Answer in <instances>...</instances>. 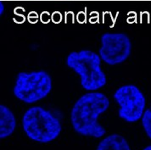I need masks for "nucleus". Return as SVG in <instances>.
I'll return each instance as SVG.
<instances>
[{
  "label": "nucleus",
  "mask_w": 151,
  "mask_h": 150,
  "mask_svg": "<svg viewBox=\"0 0 151 150\" xmlns=\"http://www.w3.org/2000/svg\"><path fill=\"white\" fill-rule=\"evenodd\" d=\"M102 60L95 52L83 49L73 51L66 57V65L80 77L81 86L88 92H96L107 82L106 75L101 69Z\"/></svg>",
  "instance_id": "obj_2"
},
{
  "label": "nucleus",
  "mask_w": 151,
  "mask_h": 150,
  "mask_svg": "<svg viewBox=\"0 0 151 150\" xmlns=\"http://www.w3.org/2000/svg\"><path fill=\"white\" fill-rule=\"evenodd\" d=\"M143 150H151V145H150V146H147V147H146V148H144Z\"/></svg>",
  "instance_id": "obj_10"
},
{
  "label": "nucleus",
  "mask_w": 151,
  "mask_h": 150,
  "mask_svg": "<svg viewBox=\"0 0 151 150\" xmlns=\"http://www.w3.org/2000/svg\"><path fill=\"white\" fill-rule=\"evenodd\" d=\"M142 126L148 137L151 139V106L147 109L142 117Z\"/></svg>",
  "instance_id": "obj_9"
},
{
  "label": "nucleus",
  "mask_w": 151,
  "mask_h": 150,
  "mask_svg": "<svg viewBox=\"0 0 151 150\" xmlns=\"http://www.w3.org/2000/svg\"><path fill=\"white\" fill-rule=\"evenodd\" d=\"M22 126L30 139L40 143L54 141L60 136L62 130L60 120L40 106L31 107L25 112Z\"/></svg>",
  "instance_id": "obj_3"
},
{
  "label": "nucleus",
  "mask_w": 151,
  "mask_h": 150,
  "mask_svg": "<svg viewBox=\"0 0 151 150\" xmlns=\"http://www.w3.org/2000/svg\"><path fill=\"white\" fill-rule=\"evenodd\" d=\"M110 106L109 98L99 92H88L81 96L73 105L70 121L73 129L80 135L100 138L106 131L99 123V116Z\"/></svg>",
  "instance_id": "obj_1"
},
{
  "label": "nucleus",
  "mask_w": 151,
  "mask_h": 150,
  "mask_svg": "<svg viewBox=\"0 0 151 150\" xmlns=\"http://www.w3.org/2000/svg\"><path fill=\"white\" fill-rule=\"evenodd\" d=\"M96 150H131V148L125 137L119 134H111L98 144Z\"/></svg>",
  "instance_id": "obj_8"
},
{
  "label": "nucleus",
  "mask_w": 151,
  "mask_h": 150,
  "mask_svg": "<svg viewBox=\"0 0 151 150\" xmlns=\"http://www.w3.org/2000/svg\"><path fill=\"white\" fill-rule=\"evenodd\" d=\"M132 52V42L124 33H104L101 37L99 55L109 65H116L126 61Z\"/></svg>",
  "instance_id": "obj_6"
},
{
  "label": "nucleus",
  "mask_w": 151,
  "mask_h": 150,
  "mask_svg": "<svg viewBox=\"0 0 151 150\" xmlns=\"http://www.w3.org/2000/svg\"><path fill=\"white\" fill-rule=\"evenodd\" d=\"M114 98L120 106L119 117L128 123H134L142 119L145 111L146 98L141 90L135 85H124L117 89Z\"/></svg>",
  "instance_id": "obj_5"
},
{
  "label": "nucleus",
  "mask_w": 151,
  "mask_h": 150,
  "mask_svg": "<svg viewBox=\"0 0 151 150\" xmlns=\"http://www.w3.org/2000/svg\"><path fill=\"white\" fill-rule=\"evenodd\" d=\"M16 127V120L13 112L7 106L0 105V138L4 139L13 134Z\"/></svg>",
  "instance_id": "obj_7"
},
{
  "label": "nucleus",
  "mask_w": 151,
  "mask_h": 150,
  "mask_svg": "<svg viewBox=\"0 0 151 150\" xmlns=\"http://www.w3.org/2000/svg\"><path fill=\"white\" fill-rule=\"evenodd\" d=\"M52 88V78L45 70L20 72L15 79L13 93L21 102L34 103L46 98Z\"/></svg>",
  "instance_id": "obj_4"
}]
</instances>
